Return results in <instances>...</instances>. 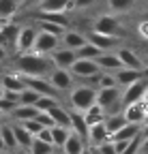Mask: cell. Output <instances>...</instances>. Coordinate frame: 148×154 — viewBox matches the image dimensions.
I'll return each instance as SVG.
<instances>
[{
  "label": "cell",
  "mask_w": 148,
  "mask_h": 154,
  "mask_svg": "<svg viewBox=\"0 0 148 154\" xmlns=\"http://www.w3.org/2000/svg\"><path fill=\"white\" fill-rule=\"evenodd\" d=\"M9 69H13L20 75H43V77H47L49 71L54 69V62H52V58L47 54L24 51V54H17L13 58Z\"/></svg>",
  "instance_id": "6da1fadb"
},
{
  "label": "cell",
  "mask_w": 148,
  "mask_h": 154,
  "mask_svg": "<svg viewBox=\"0 0 148 154\" xmlns=\"http://www.w3.org/2000/svg\"><path fill=\"white\" fill-rule=\"evenodd\" d=\"M97 101V88L95 86H73L69 90V105L71 109L86 111Z\"/></svg>",
  "instance_id": "7a4b0ae2"
},
{
  "label": "cell",
  "mask_w": 148,
  "mask_h": 154,
  "mask_svg": "<svg viewBox=\"0 0 148 154\" xmlns=\"http://www.w3.org/2000/svg\"><path fill=\"white\" fill-rule=\"evenodd\" d=\"M120 86L112 88H97V103L105 109V113H118L122 111V101H120Z\"/></svg>",
  "instance_id": "3957f363"
},
{
  "label": "cell",
  "mask_w": 148,
  "mask_h": 154,
  "mask_svg": "<svg viewBox=\"0 0 148 154\" xmlns=\"http://www.w3.org/2000/svg\"><path fill=\"white\" fill-rule=\"evenodd\" d=\"M69 71L73 73L75 79L86 82V79H92L97 73H101V66L95 58H75V62L69 66Z\"/></svg>",
  "instance_id": "277c9868"
},
{
  "label": "cell",
  "mask_w": 148,
  "mask_h": 154,
  "mask_svg": "<svg viewBox=\"0 0 148 154\" xmlns=\"http://www.w3.org/2000/svg\"><path fill=\"white\" fill-rule=\"evenodd\" d=\"M49 84L56 88L58 92H69L73 86H75V77H73V73L69 69H60V66H54L47 75Z\"/></svg>",
  "instance_id": "5b68a950"
},
{
  "label": "cell",
  "mask_w": 148,
  "mask_h": 154,
  "mask_svg": "<svg viewBox=\"0 0 148 154\" xmlns=\"http://www.w3.org/2000/svg\"><path fill=\"white\" fill-rule=\"evenodd\" d=\"M146 90H148V79H146V77H140L137 82L124 86V88H122V94H120L122 107H124V105H129V103L142 101V99H144V94H146Z\"/></svg>",
  "instance_id": "8992f818"
},
{
  "label": "cell",
  "mask_w": 148,
  "mask_h": 154,
  "mask_svg": "<svg viewBox=\"0 0 148 154\" xmlns=\"http://www.w3.org/2000/svg\"><path fill=\"white\" fill-rule=\"evenodd\" d=\"M58 45H60V36H58V34H52V32H45V30H39V28H36V38H34L32 51H36V54H47V56H49V51L56 49Z\"/></svg>",
  "instance_id": "52a82bcc"
},
{
  "label": "cell",
  "mask_w": 148,
  "mask_h": 154,
  "mask_svg": "<svg viewBox=\"0 0 148 154\" xmlns=\"http://www.w3.org/2000/svg\"><path fill=\"white\" fill-rule=\"evenodd\" d=\"M34 38H36V26H20V32H17V38H15V51L17 54L32 51Z\"/></svg>",
  "instance_id": "ba28073f"
},
{
  "label": "cell",
  "mask_w": 148,
  "mask_h": 154,
  "mask_svg": "<svg viewBox=\"0 0 148 154\" xmlns=\"http://www.w3.org/2000/svg\"><path fill=\"white\" fill-rule=\"evenodd\" d=\"M146 113H148V103L142 99V101H135V103H129L122 107V116L127 122H135V124H142L146 120Z\"/></svg>",
  "instance_id": "9c48e42d"
},
{
  "label": "cell",
  "mask_w": 148,
  "mask_h": 154,
  "mask_svg": "<svg viewBox=\"0 0 148 154\" xmlns=\"http://www.w3.org/2000/svg\"><path fill=\"white\" fill-rule=\"evenodd\" d=\"M49 58H52L54 66L69 69L73 62H75L77 54H75V49H69V47H65V45H58L56 49H52V51H49Z\"/></svg>",
  "instance_id": "30bf717a"
},
{
  "label": "cell",
  "mask_w": 148,
  "mask_h": 154,
  "mask_svg": "<svg viewBox=\"0 0 148 154\" xmlns=\"http://www.w3.org/2000/svg\"><path fill=\"white\" fill-rule=\"evenodd\" d=\"M92 30L97 32H103V34H114L118 36L116 32L120 30V19L116 17V13H107V15H99L95 26H92Z\"/></svg>",
  "instance_id": "8fae6325"
},
{
  "label": "cell",
  "mask_w": 148,
  "mask_h": 154,
  "mask_svg": "<svg viewBox=\"0 0 148 154\" xmlns=\"http://www.w3.org/2000/svg\"><path fill=\"white\" fill-rule=\"evenodd\" d=\"M86 38H88L90 43H95L97 47H101L103 51H109V49H114V47L118 45V36H114V34H103V32H97V30L88 32Z\"/></svg>",
  "instance_id": "7c38bea8"
},
{
  "label": "cell",
  "mask_w": 148,
  "mask_h": 154,
  "mask_svg": "<svg viewBox=\"0 0 148 154\" xmlns=\"http://www.w3.org/2000/svg\"><path fill=\"white\" fill-rule=\"evenodd\" d=\"M105 139H109V133H107V128H105L103 122H97V124H90V126H88V137H86V141L90 143L92 150H95L99 143H103Z\"/></svg>",
  "instance_id": "4fadbf2b"
},
{
  "label": "cell",
  "mask_w": 148,
  "mask_h": 154,
  "mask_svg": "<svg viewBox=\"0 0 148 154\" xmlns=\"http://www.w3.org/2000/svg\"><path fill=\"white\" fill-rule=\"evenodd\" d=\"M88 148V143H86V139L82 137V135H77L75 131H71L69 133V137H67V141L62 143V152H67V154H80V152H84Z\"/></svg>",
  "instance_id": "5bb4252c"
},
{
  "label": "cell",
  "mask_w": 148,
  "mask_h": 154,
  "mask_svg": "<svg viewBox=\"0 0 148 154\" xmlns=\"http://www.w3.org/2000/svg\"><path fill=\"white\" fill-rule=\"evenodd\" d=\"M86 41H88L86 34L80 32V30H69V28H67V30L60 34V45H65V47H69V49H77V47H82Z\"/></svg>",
  "instance_id": "9a60e30c"
},
{
  "label": "cell",
  "mask_w": 148,
  "mask_h": 154,
  "mask_svg": "<svg viewBox=\"0 0 148 154\" xmlns=\"http://www.w3.org/2000/svg\"><path fill=\"white\" fill-rule=\"evenodd\" d=\"M116 54H118V58H120L122 66H129V69H142V66H144L142 58H140L137 51L131 49V47H118Z\"/></svg>",
  "instance_id": "2e32d148"
},
{
  "label": "cell",
  "mask_w": 148,
  "mask_h": 154,
  "mask_svg": "<svg viewBox=\"0 0 148 154\" xmlns=\"http://www.w3.org/2000/svg\"><path fill=\"white\" fill-rule=\"evenodd\" d=\"M13 122V120H11ZM13 131H15V139H17V148L20 150H30V143L34 139V135L22 124V122H13Z\"/></svg>",
  "instance_id": "e0dca14e"
},
{
  "label": "cell",
  "mask_w": 148,
  "mask_h": 154,
  "mask_svg": "<svg viewBox=\"0 0 148 154\" xmlns=\"http://www.w3.org/2000/svg\"><path fill=\"white\" fill-rule=\"evenodd\" d=\"M114 75H116L118 86L124 88V86H129V84H133V82L140 79V77H142V69H129V66H122V69L114 71Z\"/></svg>",
  "instance_id": "ac0fdd59"
},
{
  "label": "cell",
  "mask_w": 148,
  "mask_h": 154,
  "mask_svg": "<svg viewBox=\"0 0 148 154\" xmlns=\"http://www.w3.org/2000/svg\"><path fill=\"white\" fill-rule=\"evenodd\" d=\"M97 62H99V66H101V71H118V69H122V62H120V58H118V54L116 51H103L99 58H97Z\"/></svg>",
  "instance_id": "d6986e66"
},
{
  "label": "cell",
  "mask_w": 148,
  "mask_h": 154,
  "mask_svg": "<svg viewBox=\"0 0 148 154\" xmlns=\"http://www.w3.org/2000/svg\"><path fill=\"white\" fill-rule=\"evenodd\" d=\"M34 11H73V0H41Z\"/></svg>",
  "instance_id": "ffe728a7"
},
{
  "label": "cell",
  "mask_w": 148,
  "mask_h": 154,
  "mask_svg": "<svg viewBox=\"0 0 148 154\" xmlns=\"http://www.w3.org/2000/svg\"><path fill=\"white\" fill-rule=\"evenodd\" d=\"M69 116H71V131H75L77 135H82V137L86 139V137H88V122H86V118H84V111L71 109Z\"/></svg>",
  "instance_id": "44dd1931"
},
{
  "label": "cell",
  "mask_w": 148,
  "mask_h": 154,
  "mask_svg": "<svg viewBox=\"0 0 148 154\" xmlns=\"http://www.w3.org/2000/svg\"><path fill=\"white\" fill-rule=\"evenodd\" d=\"M39 113V109H36L34 105H26V103H20L9 116H11V120L13 122H24V120H28V118H34V116Z\"/></svg>",
  "instance_id": "7402d4cb"
},
{
  "label": "cell",
  "mask_w": 148,
  "mask_h": 154,
  "mask_svg": "<svg viewBox=\"0 0 148 154\" xmlns=\"http://www.w3.org/2000/svg\"><path fill=\"white\" fill-rule=\"evenodd\" d=\"M0 135H2L7 152L20 150V148H17V139H15V131H13V122H0Z\"/></svg>",
  "instance_id": "603a6c76"
},
{
  "label": "cell",
  "mask_w": 148,
  "mask_h": 154,
  "mask_svg": "<svg viewBox=\"0 0 148 154\" xmlns=\"http://www.w3.org/2000/svg\"><path fill=\"white\" fill-rule=\"evenodd\" d=\"M140 126L142 124H135V122H127L122 124L116 133L109 135V139H133L135 135H140Z\"/></svg>",
  "instance_id": "cb8c5ba5"
},
{
  "label": "cell",
  "mask_w": 148,
  "mask_h": 154,
  "mask_svg": "<svg viewBox=\"0 0 148 154\" xmlns=\"http://www.w3.org/2000/svg\"><path fill=\"white\" fill-rule=\"evenodd\" d=\"M47 113L54 118V122H56V124H62V126H69V128H71V116H69V109H65L60 103H58V105H52V107L47 109Z\"/></svg>",
  "instance_id": "d4e9b609"
},
{
  "label": "cell",
  "mask_w": 148,
  "mask_h": 154,
  "mask_svg": "<svg viewBox=\"0 0 148 154\" xmlns=\"http://www.w3.org/2000/svg\"><path fill=\"white\" fill-rule=\"evenodd\" d=\"M20 11V0H0V22H9V19Z\"/></svg>",
  "instance_id": "484cf974"
},
{
  "label": "cell",
  "mask_w": 148,
  "mask_h": 154,
  "mask_svg": "<svg viewBox=\"0 0 148 154\" xmlns=\"http://www.w3.org/2000/svg\"><path fill=\"white\" fill-rule=\"evenodd\" d=\"M84 118H86V122H88V126L90 124H97V122H103V118H105V109L95 101L86 111H84Z\"/></svg>",
  "instance_id": "4316f807"
},
{
  "label": "cell",
  "mask_w": 148,
  "mask_h": 154,
  "mask_svg": "<svg viewBox=\"0 0 148 154\" xmlns=\"http://www.w3.org/2000/svg\"><path fill=\"white\" fill-rule=\"evenodd\" d=\"M34 17L36 19H47V22H56V24L69 28V17L65 13H60V11H36Z\"/></svg>",
  "instance_id": "83f0119b"
},
{
  "label": "cell",
  "mask_w": 148,
  "mask_h": 154,
  "mask_svg": "<svg viewBox=\"0 0 148 154\" xmlns=\"http://www.w3.org/2000/svg\"><path fill=\"white\" fill-rule=\"evenodd\" d=\"M103 124H105L107 133L112 135V133H116V131H118L122 124H127V120H124L122 111H118V113H105V118H103Z\"/></svg>",
  "instance_id": "f1b7e54d"
},
{
  "label": "cell",
  "mask_w": 148,
  "mask_h": 154,
  "mask_svg": "<svg viewBox=\"0 0 148 154\" xmlns=\"http://www.w3.org/2000/svg\"><path fill=\"white\" fill-rule=\"evenodd\" d=\"M69 133H71L69 126H62V124H54V126H52V141H54V146H56L58 150H60L62 143L67 141Z\"/></svg>",
  "instance_id": "f546056e"
},
{
  "label": "cell",
  "mask_w": 148,
  "mask_h": 154,
  "mask_svg": "<svg viewBox=\"0 0 148 154\" xmlns=\"http://www.w3.org/2000/svg\"><path fill=\"white\" fill-rule=\"evenodd\" d=\"M75 54H77V58H95V60H97V58L103 54V49H101V47H97L95 43L86 41L82 47H77V49H75Z\"/></svg>",
  "instance_id": "4dcf8cb0"
},
{
  "label": "cell",
  "mask_w": 148,
  "mask_h": 154,
  "mask_svg": "<svg viewBox=\"0 0 148 154\" xmlns=\"http://www.w3.org/2000/svg\"><path fill=\"white\" fill-rule=\"evenodd\" d=\"M135 7V0H107V9L120 15V13H127V11H131Z\"/></svg>",
  "instance_id": "1f68e13d"
},
{
  "label": "cell",
  "mask_w": 148,
  "mask_h": 154,
  "mask_svg": "<svg viewBox=\"0 0 148 154\" xmlns=\"http://www.w3.org/2000/svg\"><path fill=\"white\" fill-rule=\"evenodd\" d=\"M54 150H56V146L52 141L41 139V137H34L32 143H30V152H34V154H47V152H54Z\"/></svg>",
  "instance_id": "d6a6232c"
},
{
  "label": "cell",
  "mask_w": 148,
  "mask_h": 154,
  "mask_svg": "<svg viewBox=\"0 0 148 154\" xmlns=\"http://www.w3.org/2000/svg\"><path fill=\"white\" fill-rule=\"evenodd\" d=\"M36 28L45 30V32H52V34H58V36L67 30V26H60L56 22H47V19H36Z\"/></svg>",
  "instance_id": "836d02e7"
},
{
  "label": "cell",
  "mask_w": 148,
  "mask_h": 154,
  "mask_svg": "<svg viewBox=\"0 0 148 154\" xmlns=\"http://www.w3.org/2000/svg\"><path fill=\"white\" fill-rule=\"evenodd\" d=\"M0 28H2V32H5L7 38H9V49H15V38H17V32H20V26L13 24L11 19H9V22H5Z\"/></svg>",
  "instance_id": "e575fe53"
},
{
  "label": "cell",
  "mask_w": 148,
  "mask_h": 154,
  "mask_svg": "<svg viewBox=\"0 0 148 154\" xmlns=\"http://www.w3.org/2000/svg\"><path fill=\"white\" fill-rule=\"evenodd\" d=\"M39 96H41V94L36 92V90H32V88H28V86H26V88H24V90L20 92V103H26V105H34V101L39 99Z\"/></svg>",
  "instance_id": "d590c367"
},
{
  "label": "cell",
  "mask_w": 148,
  "mask_h": 154,
  "mask_svg": "<svg viewBox=\"0 0 148 154\" xmlns=\"http://www.w3.org/2000/svg\"><path fill=\"white\" fill-rule=\"evenodd\" d=\"M17 105H20V103H17V101H13V99H7V96L2 94V96H0V111H2L5 116H9Z\"/></svg>",
  "instance_id": "8d00e7d4"
},
{
  "label": "cell",
  "mask_w": 148,
  "mask_h": 154,
  "mask_svg": "<svg viewBox=\"0 0 148 154\" xmlns=\"http://www.w3.org/2000/svg\"><path fill=\"white\" fill-rule=\"evenodd\" d=\"M22 124H24V126H26V128H28L32 135H36V133H39V131L43 128V124H41L39 120H36V118H28V120H24Z\"/></svg>",
  "instance_id": "74e56055"
},
{
  "label": "cell",
  "mask_w": 148,
  "mask_h": 154,
  "mask_svg": "<svg viewBox=\"0 0 148 154\" xmlns=\"http://www.w3.org/2000/svg\"><path fill=\"white\" fill-rule=\"evenodd\" d=\"M34 118H36V120H39V122H41L43 126H47V128H52L54 124H56V122H54V118H52V116H49L47 111H39V113H36V116H34Z\"/></svg>",
  "instance_id": "f35d334b"
},
{
  "label": "cell",
  "mask_w": 148,
  "mask_h": 154,
  "mask_svg": "<svg viewBox=\"0 0 148 154\" xmlns=\"http://www.w3.org/2000/svg\"><path fill=\"white\" fill-rule=\"evenodd\" d=\"M97 2H99V0H73V9H75V11H84V9L95 7Z\"/></svg>",
  "instance_id": "ab89813d"
},
{
  "label": "cell",
  "mask_w": 148,
  "mask_h": 154,
  "mask_svg": "<svg viewBox=\"0 0 148 154\" xmlns=\"http://www.w3.org/2000/svg\"><path fill=\"white\" fill-rule=\"evenodd\" d=\"M137 34L144 38V41H148V19H142L137 24Z\"/></svg>",
  "instance_id": "60d3db41"
},
{
  "label": "cell",
  "mask_w": 148,
  "mask_h": 154,
  "mask_svg": "<svg viewBox=\"0 0 148 154\" xmlns=\"http://www.w3.org/2000/svg\"><path fill=\"white\" fill-rule=\"evenodd\" d=\"M39 2H41V0H20V11L22 9H36Z\"/></svg>",
  "instance_id": "b9f144b4"
},
{
  "label": "cell",
  "mask_w": 148,
  "mask_h": 154,
  "mask_svg": "<svg viewBox=\"0 0 148 154\" xmlns=\"http://www.w3.org/2000/svg\"><path fill=\"white\" fill-rule=\"evenodd\" d=\"M9 49L5 47V45H0V64H7V60H9Z\"/></svg>",
  "instance_id": "7bdbcfd3"
},
{
  "label": "cell",
  "mask_w": 148,
  "mask_h": 154,
  "mask_svg": "<svg viewBox=\"0 0 148 154\" xmlns=\"http://www.w3.org/2000/svg\"><path fill=\"white\" fill-rule=\"evenodd\" d=\"M0 45H5V47L9 49V38H7V34L2 32V28H0Z\"/></svg>",
  "instance_id": "ee69618b"
},
{
  "label": "cell",
  "mask_w": 148,
  "mask_h": 154,
  "mask_svg": "<svg viewBox=\"0 0 148 154\" xmlns=\"http://www.w3.org/2000/svg\"><path fill=\"white\" fill-rule=\"evenodd\" d=\"M140 152L148 154V137H142V146H140Z\"/></svg>",
  "instance_id": "f6af8a7d"
},
{
  "label": "cell",
  "mask_w": 148,
  "mask_h": 154,
  "mask_svg": "<svg viewBox=\"0 0 148 154\" xmlns=\"http://www.w3.org/2000/svg\"><path fill=\"white\" fill-rule=\"evenodd\" d=\"M140 135H142V137H148V122H142V126H140Z\"/></svg>",
  "instance_id": "bcb514c9"
},
{
  "label": "cell",
  "mask_w": 148,
  "mask_h": 154,
  "mask_svg": "<svg viewBox=\"0 0 148 154\" xmlns=\"http://www.w3.org/2000/svg\"><path fill=\"white\" fill-rule=\"evenodd\" d=\"M142 77H146V79H148V64L142 66Z\"/></svg>",
  "instance_id": "7dc6e473"
},
{
  "label": "cell",
  "mask_w": 148,
  "mask_h": 154,
  "mask_svg": "<svg viewBox=\"0 0 148 154\" xmlns=\"http://www.w3.org/2000/svg\"><path fill=\"white\" fill-rule=\"evenodd\" d=\"M142 19H148V11H144V13H142Z\"/></svg>",
  "instance_id": "c3c4849f"
},
{
  "label": "cell",
  "mask_w": 148,
  "mask_h": 154,
  "mask_svg": "<svg viewBox=\"0 0 148 154\" xmlns=\"http://www.w3.org/2000/svg\"><path fill=\"white\" fill-rule=\"evenodd\" d=\"M2 94H5V86H2V84H0V96H2Z\"/></svg>",
  "instance_id": "681fc988"
},
{
  "label": "cell",
  "mask_w": 148,
  "mask_h": 154,
  "mask_svg": "<svg viewBox=\"0 0 148 154\" xmlns=\"http://www.w3.org/2000/svg\"><path fill=\"white\" fill-rule=\"evenodd\" d=\"M144 101H146V103H148V90H146V94H144Z\"/></svg>",
  "instance_id": "f907efd6"
},
{
  "label": "cell",
  "mask_w": 148,
  "mask_h": 154,
  "mask_svg": "<svg viewBox=\"0 0 148 154\" xmlns=\"http://www.w3.org/2000/svg\"><path fill=\"white\" fill-rule=\"evenodd\" d=\"M2 120H5V113H2V111H0V122H2Z\"/></svg>",
  "instance_id": "816d5d0a"
},
{
  "label": "cell",
  "mask_w": 148,
  "mask_h": 154,
  "mask_svg": "<svg viewBox=\"0 0 148 154\" xmlns=\"http://www.w3.org/2000/svg\"><path fill=\"white\" fill-rule=\"evenodd\" d=\"M2 71H5V64H0V73H2Z\"/></svg>",
  "instance_id": "f5cc1de1"
},
{
  "label": "cell",
  "mask_w": 148,
  "mask_h": 154,
  "mask_svg": "<svg viewBox=\"0 0 148 154\" xmlns=\"http://www.w3.org/2000/svg\"><path fill=\"white\" fill-rule=\"evenodd\" d=\"M144 122H148V113H146V120H144Z\"/></svg>",
  "instance_id": "db71d44e"
},
{
  "label": "cell",
  "mask_w": 148,
  "mask_h": 154,
  "mask_svg": "<svg viewBox=\"0 0 148 154\" xmlns=\"http://www.w3.org/2000/svg\"><path fill=\"white\" fill-rule=\"evenodd\" d=\"M0 26H2V22H0Z\"/></svg>",
  "instance_id": "11a10c76"
}]
</instances>
